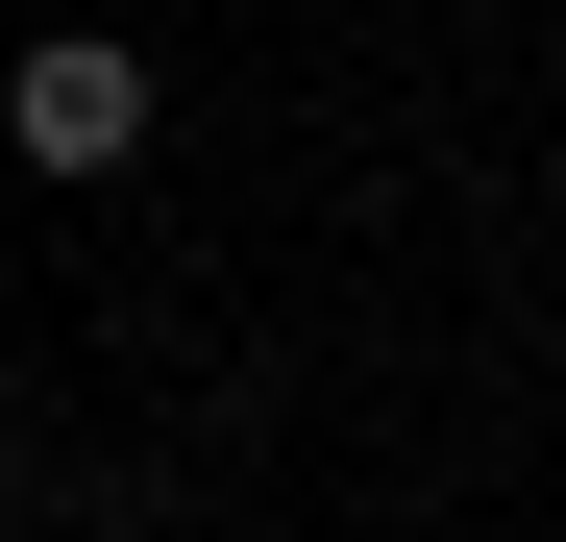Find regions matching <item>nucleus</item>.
Segmentation results:
<instances>
[{"mask_svg": "<svg viewBox=\"0 0 566 542\" xmlns=\"http://www.w3.org/2000/svg\"><path fill=\"white\" fill-rule=\"evenodd\" d=\"M0 148H25V173H124L148 148V50L124 25H50L25 74H0Z\"/></svg>", "mask_w": 566, "mask_h": 542, "instance_id": "f257e3e1", "label": "nucleus"}]
</instances>
